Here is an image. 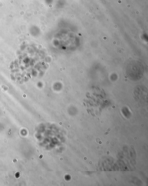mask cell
Wrapping results in <instances>:
<instances>
[{
	"label": "cell",
	"instance_id": "6da1fadb",
	"mask_svg": "<svg viewBox=\"0 0 148 186\" xmlns=\"http://www.w3.org/2000/svg\"><path fill=\"white\" fill-rule=\"evenodd\" d=\"M108 132H108V131H107V132H105V134H105V135H108V134H109V133H108Z\"/></svg>",
	"mask_w": 148,
	"mask_h": 186
}]
</instances>
